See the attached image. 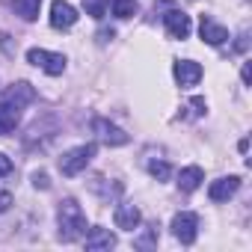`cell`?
Wrapping results in <instances>:
<instances>
[{
	"label": "cell",
	"instance_id": "obj_22",
	"mask_svg": "<svg viewBox=\"0 0 252 252\" xmlns=\"http://www.w3.org/2000/svg\"><path fill=\"white\" fill-rule=\"evenodd\" d=\"M12 172V160L3 155V152H0V178H3V175H9Z\"/></svg>",
	"mask_w": 252,
	"mask_h": 252
},
{
	"label": "cell",
	"instance_id": "obj_13",
	"mask_svg": "<svg viewBox=\"0 0 252 252\" xmlns=\"http://www.w3.org/2000/svg\"><path fill=\"white\" fill-rule=\"evenodd\" d=\"M3 101L15 104V107L21 110V107H27V104H33V101H36V89H33V86H30L27 80H21V83H12V86L6 89Z\"/></svg>",
	"mask_w": 252,
	"mask_h": 252
},
{
	"label": "cell",
	"instance_id": "obj_20",
	"mask_svg": "<svg viewBox=\"0 0 252 252\" xmlns=\"http://www.w3.org/2000/svg\"><path fill=\"white\" fill-rule=\"evenodd\" d=\"M33 187H42V190H48V187H51L48 175H45V172H33Z\"/></svg>",
	"mask_w": 252,
	"mask_h": 252
},
{
	"label": "cell",
	"instance_id": "obj_24",
	"mask_svg": "<svg viewBox=\"0 0 252 252\" xmlns=\"http://www.w3.org/2000/svg\"><path fill=\"white\" fill-rule=\"evenodd\" d=\"M240 77H243V83L249 86V77H252V71H249V63H243V68H240Z\"/></svg>",
	"mask_w": 252,
	"mask_h": 252
},
{
	"label": "cell",
	"instance_id": "obj_1",
	"mask_svg": "<svg viewBox=\"0 0 252 252\" xmlns=\"http://www.w3.org/2000/svg\"><path fill=\"white\" fill-rule=\"evenodd\" d=\"M57 225H60V240L63 243H74L86 234V214L74 199H63L57 208Z\"/></svg>",
	"mask_w": 252,
	"mask_h": 252
},
{
	"label": "cell",
	"instance_id": "obj_23",
	"mask_svg": "<svg viewBox=\"0 0 252 252\" xmlns=\"http://www.w3.org/2000/svg\"><path fill=\"white\" fill-rule=\"evenodd\" d=\"M9 205H12V196H9V193H0V214L9 211Z\"/></svg>",
	"mask_w": 252,
	"mask_h": 252
},
{
	"label": "cell",
	"instance_id": "obj_5",
	"mask_svg": "<svg viewBox=\"0 0 252 252\" xmlns=\"http://www.w3.org/2000/svg\"><path fill=\"white\" fill-rule=\"evenodd\" d=\"M92 131L98 134V140L104 143V146H128V134H125L119 125H113V122H107V119H95L92 122Z\"/></svg>",
	"mask_w": 252,
	"mask_h": 252
},
{
	"label": "cell",
	"instance_id": "obj_25",
	"mask_svg": "<svg viewBox=\"0 0 252 252\" xmlns=\"http://www.w3.org/2000/svg\"><path fill=\"white\" fill-rule=\"evenodd\" d=\"M234 48H237V51H246V33L237 36V45H234Z\"/></svg>",
	"mask_w": 252,
	"mask_h": 252
},
{
	"label": "cell",
	"instance_id": "obj_3",
	"mask_svg": "<svg viewBox=\"0 0 252 252\" xmlns=\"http://www.w3.org/2000/svg\"><path fill=\"white\" fill-rule=\"evenodd\" d=\"M27 63L36 65V68H42L51 77H57V74L65 71V57L63 54H54V51H45V48H30L27 51Z\"/></svg>",
	"mask_w": 252,
	"mask_h": 252
},
{
	"label": "cell",
	"instance_id": "obj_15",
	"mask_svg": "<svg viewBox=\"0 0 252 252\" xmlns=\"http://www.w3.org/2000/svg\"><path fill=\"white\" fill-rule=\"evenodd\" d=\"M18 119H21V110H18L15 104H9V101L0 104V137L9 134V131H15Z\"/></svg>",
	"mask_w": 252,
	"mask_h": 252
},
{
	"label": "cell",
	"instance_id": "obj_8",
	"mask_svg": "<svg viewBox=\"0 0 252 252\" xmlns=\"http://www.w3.org/2000/svg\"><path fill=\"white\" fill-rule=\"evenodd\" d=\"M172 74H175L178 86L190 89V86H196V83L202 80V65H199V63H193V60H175Z\"/></svg>",
	"mask_w": 252,
	"mask_h": 252
},
{
	"label": "cell",
	"instance_id": "obj_12",
	"mask_svg": "<svg viewBox=\"0 0 252 252\" xmlns=\"http://www.w3.org/2000/svg\"><path fill=\"white\" fill-rule=\"evenodd\" d=\"M199 36H202L208 45H222V42H228V30H225L222 24H217L214 18H208V15H202V21H199Z\"/></svg>",
	"mask_w": 252,
	"mask_h": 252
},
{
	"label": "cell",
	"instance_id": "obj_2",
	"mask_svg": "<svg viewBox=\"0 0 252 252\" xmlns=\"http://www.w3.org/2000/svg\"><path fill=\"white\" fill-rule=\"evenodd\" d=\"M95 143H86V146H77V149H68L63 158H60V172L63 175H68V178H74V175H80L86 166H89V160L95 158Z\"/></svg>",
	"mask_w": 252,
	"mask_h": 252
},
{
	"label": "cell",
	"instance_id": "obj_7",
	"mask_svg": "<svg viewBox=\"0 0 252 252\" xmlns=\"http://www.w3.org/2000/svg\"><path fill=\"white\" fill-rule=\"evenodd\" d=\"M77 24V9L68 0H54L51 3V27L54 30H68Z\"/></svg>",
	"mask_w": 252,
	"mask_h": 252
},
{
	"label": "cell",
	"instance_id": "obj_11",
	"mask_svg": "<svg viewBox=\"0 0 252 252\" xmlns=\"http://www.w3.org/2000/svg\"><path fill=\"white\" fill-rule=\"evenodd\" d=\"M113 220H116V228H122V231H134V228L143 222V214H140L137 205H119L116 214H113Z\"/></svg>",
	"mask_w": 252,
	"mask_h": 252
},
{
	"label": "cell",
	"instance_id": "obj_16",
	"mask_svg": "<svg viewBox=\"0 0 252 252\" xmlns=\"http://www.w3.org/2000/svg\"><path fill=\"white\" fill-rule=\"evenodd\" d=\"M39 6H42V0H12L15 15H21L24 21H36L39 18Z\"/></svg>",
	"mask_w": 252,
	"mask_h": 252
},
{
	"label": "cell",
	"instance_id": "obj_14",
	"mask_svg": "<svg viewBox=\"0 0 252 252\" xmlns=\"http://www.w3.org/2000/svg\"><path fill=\"white\" fill-rule=\"evenodd\" d=\"M202 181H205V172H202L199 166H187V169H181V172H178V190H184V193L199 190V187H202Z\"/></svg>",
	"mask_w": 252,
	"mask_h": 252
},
{
	"label": "cell",
	"instance_id": "obj_9",
	"mask_svg": "<svg viewBox=\"0 0 252 252\" xmlns=\"http://www.w3.org/2000/svg\"><path fill=\"white\" fill-rule=\"evenodd\" d=\"M237 190H240V178H237V175H225V178L211 181L208 196H211V202H228Z\"/></svg>",
	"mask_w": 252,
	"mask_h": 252
},
{
	"label": "cell",
	"instance_id": "obj_4",
	"mask_svg": "<svg viewBox=\"0 0 252 252\" xmlns=\"http://www.w3.org/2000/svg\"><path fill=\"white\" fill-rule=\"evenodd\" d=\"M172 234L181 240V243H196V234H199V217L193 211H181L172 217Z\"/></svg>",
	"mask_w": 252,
	"mask_h": 252
},
{
	"label": "cell",
	"instance_id": "obj_6",
	"mask_svg": "<svg viewBox=\"0 0 252 252\" xmlns=\"http://www.w3.org/2000/svg\"><path fill=\"white\" fill-rule=\"evenodd\" d=\"M163 27H166V36H169V39H187L190 30H193L190 15L181 12V9H169V12L163 15Z\"/></svg>",
	"mask_w": 252,
	"mask_h": 252
},
{
	"label": "cell",
	"instance_id": "obj_21",
	"mask_svg": "<svg viewBox=\"0 0 252 252\" xmlns=\"http://www.w3.org/2000/svg\"><path fill=\"white\" fill-rule=\"evenodd\" d=\"M155 234H158V225H152V228H149V234H146L143 240H137V246H143V249H149V246L155 243Z\"/></svg>",
	"mask_w": 252,
	"mask_h": 252
},
{
	"label": "cell",
	"instance_id": "obj_18",
	"mask_svg": "<svg viewBox=\"0 0 252 252\" xmlns=\"http://www.w3.org/2000/svg\"><path fill=\"white\" fill-rule=\"evenodd\" d=\"M137 0H113V15L116 18H134L137 15Z\"/></svg>",
	"mask_w": 252,
	"mask_h": 252
},
{
	"label": "cell",
	"instance_id": "obj_10",
	"mask_svg": "<svg viewBox=\"0 0 252 252\" xmlns=\"http://www.w3.org/2000/svg\"><path fill=\"white\" fill-rule=\"evenodd\" d=\"M83 243H86V249H89V252H98V249H113V246H116V234H113L110 228L95 225V228H89V231L83 234Z\"/></svg>",
	"mask_w": 252,
	"mask_h": 252
},
{
	"label": "cell",
	"instance_id": "obj_17",
	"mask_svg": "<svg viewBox=\"0 0 252 252\" xmlns=\"http://www.w3.org/2000/svg\"><path fill=\"white\" fill-rule=\"evenodd\" d=\"M83 9H86L89 18L101 21V18L107 15V9H110V0H83Z\"/></svg>",
	"mask_w": 252,
	"mask_h": 252
},
{
	"label": "cell",
	"instance_id": "obj_19",
	"mask_svg": "<svg viewBox=\"0 0 252 252\" xmlns=\"http://www.w3.org/2000/svg\"><path fill=\"white\" fill-rule=\"evenodd\" d=\"M149 172L158 178V181H166L169 175H172V169H169V163H163V160H152L149 163Z\"/></svg>",
	"mask_w": 252,
	"mask_h": 252
}]
</instances>
